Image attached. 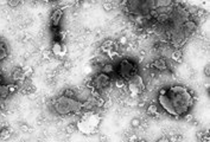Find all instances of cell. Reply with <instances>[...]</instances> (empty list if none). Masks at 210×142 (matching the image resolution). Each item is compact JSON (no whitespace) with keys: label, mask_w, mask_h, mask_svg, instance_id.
Listing matches in <instances>:
<instances>
[{"label":"cell","mask_w":210,"mask_h":142,"mask_svg":"<svg viewBox=\"0 0 210 142\" xmlns=\"http://www.w3.org/2000/svg\"><path fill=\"white\" fill-rule=\"evenodd\" d=\"M195 98L186 86L176 84L163 88L158 93V104L164 113L172 117H183L192 109Z\"/></svg>","instance_id":"1"},{"label":"cell","mask_w":210,"mask_h":142,"mask_svg":"<svg viewBox=\"0 0 210 142\" xmlns=\"http://www.w3.org/2000/svg\"><path fill=\"white\" fill-rule=\"evenodd\" d=\"M125 11L133 15L139 24H152L169 14L173 7V0H124Z\"/></svg>","instance_id":"2"},{"label":"cell","mask_w":210,"mask_h":142,"mask_svg":"<svg viewBox=\"0 0 210 142\" xmlns=\"http://www.w3.org/2000/svg\"><path fill=\"white\" fill-rule=\"evenodd\" d=\"M50 105L52 111L60 116L78 114L83 109V103L76 100V97H66L64 95L55 97L51 101Z\"/></svg>","instance_id":"3"},{"label":"cell","mask_w":210,"mask_h":142,"mask_svg":"<svg viewBox=\"0 0 210 142\" xmlns=\"http://www.w3.org/2000/svg\"><path fill=\"white\" fill-rule=\"evenodd\" d=\"M100 116L93 111H87L76 123V128L85 134V135H92L96 132V129L99 128V124H100Z\"/></svg>","instance_id":"4"},{"label":"cell","mask_w":210,"mask_h":142,"mask_svg":"<svg viewBox=\"0 0 210 142\" xmlns=\"http://www.w3.org/2000/svg\"><path fill=\"white\" fill-rule=\"evenodd\" d=\"M119 78L124 79L125 82L130 81L132 77L138 75V66L131 59H121L116 68Z\"/></svg>","instance_id":"5"},{"label":"cell","mask_w":210,"mask_h":142,"mask_svg":"<svg viewBox=\"0 0 210 142\" xmlns=\"http://www.w3.org/2000/svg\"><path fill=\"white\" fill-rule=\"evenodd\" d=\"M126 85H127V89H128V93H130L131 97H133V98H136L138 96H140L145 90L144 79L139 74L135 75L134 77H132L130 81H127Z\"/></svg>","instance_id":"6"},{"label":"cell","mask_w":210,"mask_h":142,"mask_svg":"<svg viewBox=\"0 0 210 142\" xmlns=\"http://www.w3.org/2000/svg\"><path fill=\"white\" fill-rule=\"evenodd\" d=\"M111 76L106 75L103 72L97 74L95 77H93V79L90 81V86L92 90H96V91H102L104 89H107L111 84Z\"/></svg>","instance_id":"7"},{"label":"cell","mask_w":210,"mask_h":142,"mask_svg":"<svg viewBox=\"0 0 210 142\" xmlns=\"http://www.w3.org/2000/svg\"><path fill=\"white\" fill-rule=\"evenodd\" d=\"M62 19H63V8L57 7L51 11L50 17H49V24H50V29L54 32V34H56V32L58 31Z\"/></svg>","instance_id":"8"},{"label":"cell","mask_w":210,"mask_h":142,"mask_svg":"<svg viewBox=\"0 0 210 142\" xmlns=\"http://www.w3.org/2000/svg\"><path fill=\"white\" fill-rule=\"evenodd\" d=\"M51 53L57 58H63L66 55V47L61 40H55L51 46Z\"/></svg>","instance_id":"9"},{"label":"cell","mask_w":210,"mask_h":142,"mask_svg":"<svg viewBox=\"0 0 210 142\" xmlns=\"http://www.w3.org/2000/svg\"><path fill=\"white\" fill-rule=\"evenodd\" d=\"M182 30H183L184 36L189 39L191 36L196 32V30H197V24H196V22H195L194 19H192V18H189L188 20L184 22Z\"/></svg>","instance_id":"10"},{"label":"cell","mask_w":210,"mask_h":142,"mask_svg":"<svg viewBox=\"0 0 210 142\" xmlns=\"http://www.w3.org/2000/svg\"><path fill=\"white\" fill-rule=\"evenodd\" d=\"M11 78H12L13 83H17V84L23 83V82L26 79V77H25V75H24L23 68L15 66V68L12 70V72H11Z\"/></svg>","instance_id":"11"},{"label":"cell","mask_w":210,"mask_h":142,"mask_svg":"<svg viewBox=\"0 0 210 142\" xmlns=\"http://www.w3.org/2000/svg\"><path fill=\"white\" fill-rule=\"evenodd\" d=\"M10 55V51H8V45L7 42L5 40V38L0 37V62L5 61Z\"/></svg>","instance_id":"12"},{"label":"cell","mask_w":210,"mask_h":142,"mask_svg":"<svg viewBox=\"0 0 210 142\" xmlns=\"http://www.w3.org/2000/svg\"><path fill=\"white\" fill-rule=\"evenodd\" d=\"M153 69L155 70H158V71H165L169 69V65H167V62L165 58H158V59H155L152 65H151Z\"/></svg>","instance_id":"13"},{"label":"cell","mask_w":210,"mask_h":142,"mask_svg":"<svg viewBox=\"0 0 210 142\" xmlns=\"http://www.w3.org/2000/svg\"><path fill=\"white\" fill-rule=\"evenodd\" d=\"M146 113L150 116H158V114H159V106L157 105V104H154V103H151V104L147 105Z\"/></svg>","instance_id":"14"},{"label":"cell","mask_w":210,"mask_h":142,"mask_svg":"<svg viewBox=\"0 0 210 142\" xmlns=\"http://www.w3.org/2000/svg\"><path fill=\"white\" fill-rule=\"evenodd\" d=\"M8 96H10V93H8L7 84H0V102L6 100Z\"/></svg>","instance_id":"15"},{"label":"cell","mask_w":210,"mask_h":142,"mask_svg":"<svg viewBox=\"0 0 210 142\" xmlns=\"http://www.w3.org/2000/svg\"><path fill=\"white\" fill-rule=\"evenodd\" d=\"M114 65L112 63H104L102 66H101V72L106 74V75H111L114 72Z\"/></svg>","instance_id":"16"},{"label":"cell","mask_w":210,"mask_h":142,"mask_svg":"<svg viewBox=\"0 0 210 142\" xmlns=\"http://www.w3.org/2000/svg\"><path fill=\"white\" fill-rule=\"evenodd\" d=\"M182 58H183V52L181 49H176L173 52H172V55H171V59L173 62H177V63H181L182 62Z\"/></svg>","instance_id":"17"},{"label":"cell","mask_w":210,"mask_h":142,"mask_svg":"<svg viewBox=\"0 0 210 142\" xmlns=\"http://www.w3.org/2000/svg\"><path fill=\"white\" fill-rule=\"evenodd\" d=\"M10 136H11V129L10 128L5 127V128H3L1 130H0V139L1 140H7Z\"/></svg>","instance_id":"18"},{"label":"cell","mask_w":210,"mask_h":142,"mask_svg":"<svg viewBox=\"0 0 210 142\" xmlns=\"http://www.w3.org/2000/svg\"><path fill=\"white\" fill-rule=\"evenodd\" d=\"M7 88H8V93H10V95H13V94H15L17 91H19V85L17 84V83H10V84H7Z\"/></svg>","instance_id":"19"},{"label":"cell","mask_w":210,"mask_h":142,"mask_svg":"<svg viewBox=\"0 0 210 142\" xmlns=\"http://www.w3.org/2000/svg\"><path fill=\"white\" fill-rule=\"evenodd\" d=\"M23 3H24V0H7V5L12 8H15V7L23 5Z\"/></svg>","instance_id":"20"},{"label":"cell","mask_w":210,"mask_h":142,"mask_svg":"<svg viewBox=\"0 0 210 142\" xmlns=\"http://www.w3.org/2000/svg\"><path fill=\"white\" fill-rule=\"evenodd\" d=\"M76 124H74V123H70V124H68L66 126V129H65V132H66V134H74L75 132H76Z\"/></svg>","instance_id":"21"},{"label":"cell","mask_w":210,"mask_h":142,"mask_svg":"<svg viewBox=\"0 0 210 142\" xmlns=\"http://www.w3.org/2000/svg\"><path fill=\"white\" fill-rule=\"evenodd\" d=\"M23 70H24V75H25L26 78H30V77L32 76L33 69H32L31 66H25V68H23Z\"/></svg>","instance_id":"22"},{"label":"cell","mask_w":210,"mask_h":142,"mask_svg":"<svg viewBox=\"0 0 210 142\" xmlns=\"http://www.w3.org/2000/svg\"><path fill=\"white\" fill-rule=\"evenodd\" d=\"M62 95H64L66 97H76V94H75V91L73 90V89H64V91H63Z\"/></svg>","instance_id":"23"},{"label":"cell","mask_w":210,"mask_h":142,"mask_svg":"<svg viewBox=\"0 0 210 142\" xmlns=\"http://www.w3.org/2000/svg\"><path fill=\"white\" fill-rule=\"evenodd\" d=\"M118 43H119V45H121V46H126V45L128 44L127 36H121V37L119 38V40H118Z\"/></svg>","instance_id":"24"},{"label":"cell","mask_w":210,"mask_h":142,"mask_svg":"<svg viewBox=\"0 0 210 142\" xmlns=\"http://www.w3.org/2000/svg\"><path fill=\"white\" fill-rule=\"evenodd\" d=\"M131 126H132L133 128H139L140 126H141V120L138 118V117L133 118V120L131 121Z\"/></svg>","instance_id":"25"},{"label":"cell","mask_w":210,"mask_h":142,"mask_svg":"<svg viewBox=\"0 0 210 142\" xmlns=\"http://www.w3.org/2000/svg\"><path fill=\"white\" fill-rule=\"evenodd\" d=\"M113 8H114V5H113V3H109V1H107V3H104V4H103V10H104V11L111 12V11H113Z\"/></svg>","instance_id":"26"},{"label":"cell","mask_w":210,"mask_h":142,"mask_svg":"<svg viewBox=\"0 0 210 142\" xmlns=\"http://www.w3.org/2000/svg\"><path fill=\"white\" fill-rule=\"evenodd\" d=\"M115 85H116V88H119V89L125 88V86H126V82H125L124 79H121V78H118V79L115 81Z\"/></svg>","instance_id":"27"},{"label":"cell","mask_w":210,"mask_h":142,"mask_svg":"<svg viewBox=\"0 0 210 142\" xmlns=\"http://www.w3.org/2000/svg\"><path fill=\"white\" fill-rule=\"evenodd\" d=\"M30 128H31V127L29 126V124H26V123H20V124H19V129H20L23 133H27V132L30 130Z\"/></svg>","instance_id":"28"},{"label":"cell","mask_w":210,"mask_h":142,"mask_svg":"<svg viewBox=\"0 0 210 142\" xmlns=\"http://www.w3.org/2000/svg\"><path fill=\"white\" fill-rule=\"evenodd\" d=\"M51 51H43L42 52V57H43V59H50V57H51Z\"/></svg>","instance_id":"29"},{"label":"cell","mask_w":210,"mask_h":142,"mask_svg":"<svg viewBox=\"0 0 210 142\" xmlns=\"http://www.w3.org/2000/svg\"><path fill=\"white\" fill-rule=\"evenodd\" d=\"M179 140H182V136H179V135H172V136L169 139L170 142H178Z\"/></svg>","instance_id":"30"},{"label":"cell","mask_w":210,"mask_h":142,"mask_svg":"<svg viewBox=\"0 0 210 142\" xmlns=\"http://www.w3.org/2000/svg\"><path fill=\"white\" fill-rule=\"evenodd\" d=\"M204 75H205V77H209V75H210V68H209L208 64L204 68Z\"/></svg>","instance_id":"31"},{"label":"cell","mask_w":210,"mask_h":142,"mask_svg":"<svg viewBox=\"0 0 210 142\" xmlns=\"http://www.w3.org/2000/svg\"><path fill=\"white\" fill-rule=\"evenodd\" d=\"M128 142H138V136L136 135H131L128 137Z\"/></svg>","instance_id":"32"},{"label":"cell","mask_w":210,"mask_h":142,"mask_svg":"<svg viewBox=\"0 0 210 142\" xmlns=\"http://www.w3.org/2000/svg\"><path fill=\"white\" fill-rule=\"evenodd\" d=\"M4 81H5V77L1 72V70H0V84H4Z\"/></svg>","instance_id":"33"},{"label":"cell","mask_w":210,"mask_h":142,"mask_svg":"<svg viewBox=\"0 0 210 142\" xmlns=\"http://www.w3.org/2000/svg\"><path fill=\"white\" fill-rule=\"evenodd\" d=\"M84 1H85V0H75V5L80 6V5H82Z\"/></svg>","instance_id":"34"},{"label":"cell","mask_w":210,"mask_h":142,"mask_svg":"<svg viewBox=\"0 0 210 142\" xmlns=\"http://www.w3.org/2000/svg\"><path fill=\"white\" fill-rule=\"evenodd\" d=\"M157 142H170V141H169V139H166V137H162L160 140H158Z\"/></svg>","instance_id":"35"},{"label":"cell","mask_w":210,"mask_h":142,"mask_svg":"<svg viewBox=\"0 0 210 142\" xmlns=\"http://www.w3.org/2000/svg\"><path fill=\"white\" fill-rule=\"evenodd\" d=\"M60 0H49V3H58Z\"/></svg>","instance_id":"36"},{"label":"cell","mask_w":210,"mask_h":142,"mask_svg":"<svg viewBox=\"0 0 210 142\" xmlns=\"http://www.w3.org/2000/svg\"><path fill=\"white\" fill-rule=\"evenodd\" d=\"M36 1H43V3H49V0H36Z\"/></svg>","instance_id":"37"},{"label":"cell","mask_w":210,"mask_h":142,"mask_svg":"<svg viewBox=\"0 0 210 142\" xmlns=\"http://www.w3.org/2000/svg\"><path fill=\"white\" fill-rule=\"evenodd\" d=\"M138 142H146L145 140H138Z\"/></svg>","instance_id":"38"}]
</instances>
